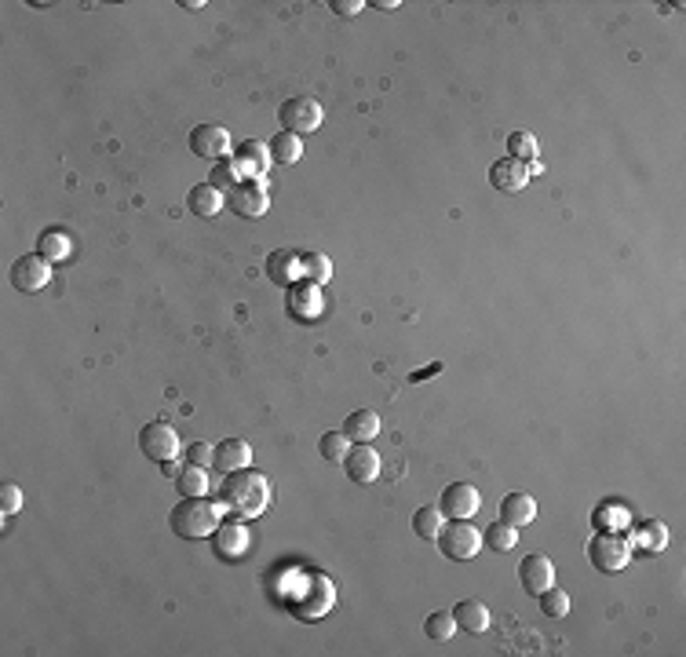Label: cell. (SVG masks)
<instances>
[{
  "label": "cell",
  "mask_w": 686,
  "mask_h": 657,
  "mask_svg": "<svg viewBox=\"0 0 686 657\" xmlns=\"http://www.w3.org/2000/svg\"><path fill=\"white\" fill-rule=\"evenodd\" d=\"M212 464L220 475H230V472H241V467L252 464V446L245 438H223L216 449H212Z\"/></svg>",
  "instance_id": "17"
},
{
  "label": "cell",
  "mask_w": 686,
  "mask_h": 657,
  "mask_svg": "<svg viewBox=\"0 0 686 657\" xmlns=\"http://www.w3.org/2000/svg\"><path fill=\"white\" fill-rule=\"evenodd\" d=\"M587 562L599 570V574H617L632 562V540L628 537H617L614 530L610 533H596L587 540Z\"/></svg>",
  "instance_id": "5"
},
{
  "label": "cell",
  "mask_w": 686,
  "mask_h": 657,
  "mask_svg": "<svg viewBox=\"0 0 686 657\" xmlns=\"http://www.w3.org/2000/svg\"><path fill=\"white\" fill-rule=\"evenodd\" d=\"M435 372H442V361H435V365H428V369H420V372H413V377H409V384H420V380H428V377H435Z\"/></svg>",
  "instance_id": "40"
},
{
  "label": "cell",
  "mask_w": 686,
  "mask_h": 657,
  "mask_svg": "<svg viewBox=\"0 0 686 657\" xmlns=\"http://www.w3.org/2000/svg\"><path fill=\"white\" fill-rule=\"evenodd\" d=\"M139 449H143V456L157 460V464L175 460L179 456V435L168 420H150L139 427Z\"/></svg>",
  "instance_id": "7"
},
{
  "label": "cell",
  "mask_w": 686,
  "mask_h": 657,
  "mask_svg": "<svg viewBox=\"0 0 686 657\" xmlns=\"http://www.w3.org/2000/svg\"><path fill=\"white\" fill-rule=\"evenodd\" d=\"M333 603H336V592H333V581L325 574L307 577L304 592L288 596V610H292L296 621H318V617H325L333 610Z\"/></svg>",
  "instance_id": "3"
},
{
  "label": "cell",
  "mask_w": 686,
  "mask_h": 657,
  "mask_svg": "<svg viewBox=\"0 0 686 657\" xmlns=\"http://www.w3.org/2000/svg\"><path fill=\"white\" fill-rule=\"evenodd\" d=\"M48 281H52V259H44L41 252L15 259V267H12V286H15L19 293H30V296H33V293L48 289Z\"/></svg>",
  "instance_id": "9"
},
{
  "label": "cell",
  "mask_w": 686,
  "mask_h": 657,
  "mask_svg": "<svg viewBox=\"0 0 686 657\" xmlns=\"http://www.w3.org/2000/svg\"><path fill=\"white\" fill-rule=\"evenodd\" d=\"M186 209H190L193 216H202V220H212V216L223 212V194L216 191L212 183H198V186H193V191L186 194Z\"/></svg>",
  "instance_id": "21"
},
{
  "label": "cell",
  "mask_w": 686,
  "mask_h": 657,
  "mask_svg": "<svg viewBox=\"0 0 686 657\" xmlns=\"http://www.w3.org/2000/svg\"><path fill=\"white\" fill-rule=\"evenodd\" d=\"M537 519V501L530 497V493H508L504 497V504H501V522H508V526H530Z\"/></svg>",
  "instance_id": "22"
},
{
  "label": "cell",
  "mask_w": 686,
  "mask_h": 657,
  "mask_svg": "<svg viewBox=\"0 0 686 657\" xmlns=\"http://www.w3.org/2000/svg\"><path fill=\"white\" fill-rule=\"evenodd\" d=\"M186 464H193V467L212 464V446L209 442H190L186 446Z\"/></svg>",
  "instance_id": "38"
},
{
  "label": "cell",
  "mask_w": 686,
  "mask_h": 657,
  "mask_svg": "<svg viewBox=\"0 0 686 657\" xmlns=\"http://www.w3.org/2000/svg\"><path fill=\"white\" fill-rule=\"evenodd\" d=\"M267 146H270V161H274V164H296V161L304 157L300 136H292V132H285V128H281Z\"/></svg>",
  "instance_id": "24"
},
{
  "label": "cell",
  "mask_w": 686,
  "mask_h": 657,
  "mask_svg": "<svg viewBox=\"0 0 686 657\" xmlns=\"http://www.w3.org/2000/svg\"><path fill=\"white\" fill-rule=\"evenodd\" d=\"M508 154H512L515 161H533V157H537V139H533V132H512V136H508Z\"/></svg>",
  "instance_id": "35"
},
{
  "label": "cell",
  "mask_w": 686,
  "mask_h": 657,
  "mask_svg": "<svg viewBox=\"0 0 686 657\" xmlns=\"http://www.w3.org/2000/svg\"><path fill=\"white\" fill-rule=\"evenodd\" d=\"M442 519H446V515H442L438 508H431V504H428V508H420V512L413 515V533H417V537H424V540H435V537H438V530H442Z\"/></svg>",
  "instance_id": "32"
},
{
  "label": "cell",
  "mask_w": 686,
  "mask_h": 657,
  "mask_svg": "<svg viewBox=\"0 0 686 657\" xmlns=\"http://www.w3.org/2000/svg\"><path fill=\"white\" fill-rule=\"evenodd\" d=\"M249 544H252V533H249L245 522H220L216 533H212V548H216V555L227 558V562L241 558V555L249 551Z\"/></svg>",
  "instance_id": "15"
},
{
  "label": "cell",
  "mask_w": 686,
  "mask_h": 657,
  "mask_svg": "<svg viewBox=\"0 0 686 657\" xmlns=\"http://www.w3.org/2000/svg\"><path fill=\"white\" fill-rule=\"evenodd\" d=\"M267 277L274 281V286H296V277H304V270H300V252H285V249H277V252H270L267 256Z\"/></svg>",
  "instance_id": "19"
},
{
  "label": "cell",
  "mask_w": 686,
  "mask_h": 657,
  "mask_svg": "<svg viewBox=\"0 0 686 657\" xmlns=\"http://www.w3.org/2000/svg\"><path fill=\"white\" fill-rule=\"evenodd\" d=\"M227 205H230V212H238L241 220H259V216H267V209H270V194H267L263 179H245V183H238L234 191L227 194Z\"/></svg>",
  "instance_id": "8"
},
{
  "label": "cell",
  "mask_w": 686,
  "mask_h": 657,
  "mask_svg": "<svg viewBox=\"0 0 686 657\" xmlns=\"http://www.w3.org/2000/svg\"><path fill=\"white\" fill-rule=\"evenodd\" d=\"M172 533H179L183 540H202L212 537L220 526V504H212L209 497H183L172 515H168Z\"/></svg>",
  "instance_id": "2"
},
{
  "label": "cell",
  "mask_w": 686,
  "mask_h": 657,
  "mask_svg": "<svg viewBox=\"0 0 686 657\" xmlns=\"http://www.w3.org/2000/svg\"><path fill=\"white\" fill-rule=\"evenodd\" d=\"M23 508V490L15 486V483H5V486H0V515H15Z\"/></svg>",
  "instance_id": "37"
},
{
  "label": "cell",
  "mask_w": 686,
  "mask_h": 657,
  "mask_svg": "<svg viewBox=\"0 0 686 657\" xmlns=\"http://www.w3.org/2000/svg\"><path fill=\"white\" fill-rule=\"evenodd\" d=\"M270 497H274V490H270L267 475L252 472V467L230 472V475L223 479V486H220V504H223L227 512H234L238 519H256V515H263V512L270 508Z\"/></svg>",
  "instance_id": "1"
},
{
  "label": "cell",
  "mask_w": 686,
  "mask_h": 657,
  "mask_svg": "<svg viewBox=\"0 0 686 657\" xmlns=\"http://www.w3.org/2000/svg\"><path fill=\"white\" fill-rule=\"evenodd\" d=\"M179 8H186V12H202V8H205V0H179Z\"/></svg>",
  "instance_id": "42"
},
{
  "label": "cell",
  "mask_w": 686,
  "mask_h": 657,
  "mask_svg": "<svg viewBox=\"0 0 686 657\" xmlns=\"http://www.w3.org/2000/svg\"><path fill=\"white\" fill-rule=\"evenodd\" d=\"M288 314L296 322H315L325 314V300H322V286L315 281H296L288 286Z\"/></svg>",
  "instance_id": "10"
},
{
  "label": "cell",
  "mask_w": 686,
  "mask_h": 657,
  "mask_svg": "<svg viewBox=\"0 0 686 657\" xmlns=\"http://www.w3.org/2000/svg\"><path fill=\"white\" fill-rule=\"evenodd\" d=\"M179 472H183L179 460H164V464H161V475H168V479H179Z\"/></svg>",
  "instance_id": "41"
},
{
  "label": "cell",
  "mask_w": 686,
  "mask_h": 657,
  "mask_svg": "<svg viewBox=\"0 0 686 657\" xmlns=\"http://www.w3.org/2000/svg\"><path fill=\"white\" fill-rule=\"evenodd\" d=\"M482 540H489V548H493V551H512L519 544V530L508 526V522H493L489 530H482Z\"/></svg>",
  "instance_id": "30"
},
{
  "label": "cell",
  "mask_w": 686,
  "mask_h": 657,
  "mask_svg": "<svg viewBox=\"0 0 686 657\" xmlns=\"http://www.w3.org/2000/svg\"><path fill=\"white\" fill-rule=\"evenodd\" d=\"M632 544H639V548H646V551H661L664 544H668V530H664V522H639L635 526V540Z\"/></svg>",
  "instance_id": "28"
},
{
  "label": "cell",
  "mask_w": 686,
  "mask_h": 657,
  "mask_svg": "<svg viewBox=\"0 0 686 657\" xmlns=\"http://www.w3.org/2000/svg\"><path fill=\"white\" fill-rule=\"evenodd\" d=\"M347 442H351V438H347L343 431H325V435H322V442H318V449H322V456H325V460L343 464V456H347V449H351Z\"/></svg>",
  "instance_id": "34"
},
{
  "label": "cell",
  "mask_w": 686,
  "mask_h": 657,
  "mask_svg": "<svg viewBox=\"0 0 686 657\" xmlns=\"http://www.w3.org/2000/svg\"><path fill=\"white\" fill-rule=\"evenodd\" d=\"M380 453L369 446V442H358V446H351L347 449V456H343V472H347V479L351 483H362V486H369V483H376L380 479Z\"/></svg>",
  "instance_id": "11"
},
{
  "label": "cell",
  "mask_w": 686,
  "mask_h": 657,
  "mask_svg": "<svg viewBox=\"0 0 686 657\" xmlns=\"http://www.w3.org/2000/svg\"><path fill=\"white\" fill-rule=\"evenodd\" d=\"M372 8H380V12H395L399 5H395V0H376V5Z\"/></svg>",
  "instance_id": "43"
},
{
  "label": "cell",
  "mask_w": 686,
  "mask_h": 657,
  "mask_svg": "<svg viewBox=\"0 0 686 657\" xmlns=\"http://www.w3.org/2000/svg\"><path fill=\"white\" fill-rule=\"evenodd\" d=\"M300 270H304V281H315V286H325V281L333 277V263L322 252H304L300 256Z\"/></svg>",
  "instance_id": "27"
},
{
  "label": "cell",
  "mask_w": 686,
  "mask_h": 657,
  "mask_svg": "<svg viewBox=\"0 0 686 657\" xmlns=\"http://www.w3.org/2000/svg\"><path fill=\"white\" fill-rule=\"evenodd\" d=\"M537 599H540V610H544V617H548V621H562V617L569 614V596H566V592H559L555 585H551L548 592H540Z\"/></svg>",
  "instance_id": "33"
},
{
  "label": "cell",
  "mask_w": 686,
  "mask_h": 657,
  "mask_svg": "<svg viewBox=\"0 0 686 657\" xmlns=\"http://www.w3.org/2000/svg\"><path fill=\"white\" fill-rule=\"evenodd\" d=\"M435 540H438V551L453 562H471L482 551V530H475L471 519H449V526L442 522Z\"/></svg>",
  "instance_id": "4"
},
{
  "label": "cell",
  "mask_w": 686,
  "mask_h": 657,
  "mask_svg": "<svg viewBox=\"0 0 686 657\" xmlns=\"http://www.w3.org/2000/svg\"><path fill=\"white\" fill-rule=\"evenodd\" d=\"M424 632H428V639H435V643L453 639V635H456V617H453V610H435V614L424 621Z\"/></svg>",
  "instance_id": "29"
},
{
  "label": "cell",
  "mask_w": 686,
  "mask_h": 657,
  "mask_svg": "<svg viewBox=\"0 0 686 657\" xmlns=\"http://www.w3.org/2000/svg\"><path fill=\"white\" fill-rule=\"evenodd\" d=\"M329 8H333L336 15H347V19H351V15H358V12L365 8V0H333Z\"/></svg>",
  "instance_id": "39"
},
{
  "label": "cell",
  "mask_w": 686,
  "mask_h": 657,
  "mask_svg": "<svg viewBox=\"0 0 686 657\" xmlns=\"http://www.w3.org/2000/svg\"><path fill=\"white\" fill-rule=\"evenodd\" d=\"M343 435H347L351 442H372V438L380 435V417H376L372 409H354V413L347 417V424H343Z\"/></svg>",
  "instance_id": "23"
},
{
  "label": "cell",
  "mask_w": 686,
  "mask_h": 657,
  "mask_svg": "<svg viewBox=\"0 0 686 657\" xmlns=\"http://www.w3.org/2000/svg\"><path fill=\"white\" fill-rule=\"evenodd\" d=\"M592 522H596L599 533H610L614 526H625V522H628V512H625V508H606V504H603V508H596Z\"/></svg>",
  "instance_id": "36"
},
{
  "label": "cell",
  "mask_w": 686,
  "mask_h": 657,
  "mask_svg": "<svg viewBox=\"0 0 686 657\" xmlns=\"http://www.w3.org/2000/svg\"><path fill=\"white\" fill-rule=\"evenodd\" d=\"M190 150L209 161H227L230 154V132L223 125H198L190 132Z\"/></svg>",
  "instance_id": "14"
},
{
  "label": "cell",
  "mask_w": 686,
  "mask_h": 657,
  "mask_svg": "<svg viewBox=\"0 0 686 657\" xmlns=\"http://www.w3.org/2000/svg\"><path fill=\"white\" fill-rule=\"evenodd\" d=\"M277 121H281L285 132H292V136H307V132H318V128H322L325 110H322V103L311 99V96H292V99L281 103Z\"/></svg>",
  "instance_id": "6"
},
{
  "label": "cell",
  "mask_w": 686,
  "mask_h": 657,
  "mask_svg": "<svg viewBox=\"0 0 686 657\" xmlns=\"http://www.w3.org/2000/svg\"><path fill=\"white\" fill-rule=\"evenodd\" d=\"M209 183L216 186V191H220V194H223V191L230 194V191H234V186L241 183V168L234 164V157H227V161H216V168H212V175H209Z\"/></svg>",
  "instance_id": "31"
},
{
  "label": "cell",
  "mask_w": 686,
  "mask_h": 657,
  "mask_svg": "<svg viewBox=\"0 0 686 657\" xmlns=\"http://www.w3.org/2000/svg\"><path fill=\"white\" fill-rule=\"evenodd\" d=\"M453 617H456V628H464L471 635L489 632V621H493V617H489V606L482 599H460L456 610H453Z\"/></svg>",
  "instance_id": "20"
},
{
  "label": "cell",
  "mask_w": 686,
  "mask_h": 657,
  "mask_svg": "<svg viewBox=\"0 0 686 657\" xmlns=\"http://www.w3.org/2000/svg\"><path fill=\"white\" fill-rule=\"evenodd\" d=\"M519 585H522V592H530V596L548 592V588L555 585V562H551L548 555H540V551L526 555V558L519 562Z\"/></svg>",
  "instance_id": "12"
},
{
  "label": "cell",
  "mask_w": 686,
  "mask_h": 657,
  "mask_svg": "<svg viewBox=\"0 0 686 657\" xmlns=\"http://www.w3.org/2000/svg\"><path fill=\"white\" fill-rule=\"evenodd\" d=\"M37 249H41V256L44 259H66V256H73V238L66 234V230H44L41 234V241H37Z\"/></svg>",
  "instance_id": "25"
},
{
  "label": "cell",
  "mask_w": 686,
  "mask_h": 657,
  "mask_svg": "<svg viewBox=\"0 0 686 657\" xmlns=\"http://www.w3.org/2000/svg\"><path fill=\"white\" fill-rule=\"evenodd\" d=\"M489 183L497 186L504 194H519L522 186L530 183V164L526 161H515V157H501L489 164Z\"/></svg>",
  "instance_id": "16"
},
{
  "label": "cell",
  "mask_w": 686,
  "mask_h": 657,
  "mask_svg": "<svg viewBox=\"0 0 686 657\" xmlns=\"http://www.w3.org/2000/svg\"><path fill=\"white\" fill-rule=\"evenodd\" d=\"M175 486H179L183 497H205V493H209V475H205V467L186 464L183 472H179V479H175Z\"/></svg>",
  "instance_id": "26"
},
{
  "label": "cell",
  "mask_w": 686,
  "mask_h": 657,
  "mask_svg": "<svg viewBox=\"0 0 686 657\" xmlns=\"http://www.w3.org/2000/svg\"><path fill=\"white\" fill-rule=\"evenodd\" d=\"M482 508V497L471 483H449L442 490V501H438V512L446 519H471L475 512Z\"/></svg>",
  "instance_id": "13"
},
{
  "label": "cell",
  "mask_w": 686,
  "mask_h": 657,
  "mask_svg": "<svg viewBox=\"0 0 686 657\" xmlns=\"http://www.w3.org/2000/svg\"><path fill=\"white\" fill-rule=\"evenodd\" d=\"M234 164L241 168V175L263 179V172L270 168V146L259 143V139H245V143H238V150H234Z\"/></svg>",
  "instance_id": "18"
}]
</instances>
